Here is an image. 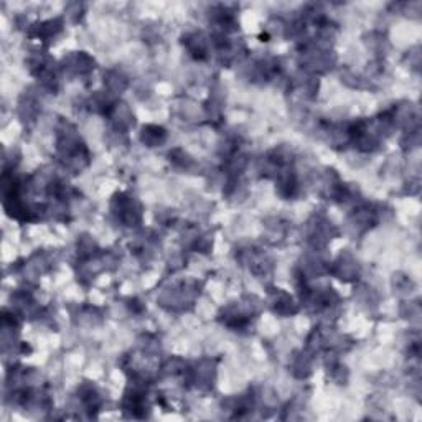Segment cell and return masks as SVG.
Returning <instances> with one entry per match:
<instances>
[{
    "label": "cell",
    "mask_w": 422,
    "mask_h": 422,
    "mask_svg": "<svg viewBox=\"0 0 422 422\" xmlns=\"http://www.w3.org/2000/svg\"><path fill=\"white\" fill-rule=\"evenodd\" d=\"M142 139H144V142H147L149 145H157L165 139V132H164V129H159V127H147V129H144Z\"/></svg>",
    "instance_id": "obj_1"
}]
</instances>
